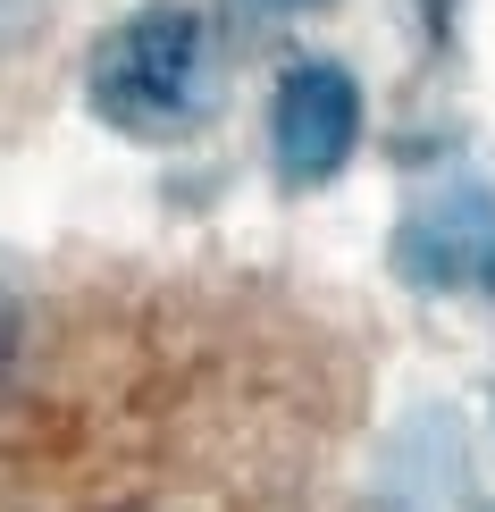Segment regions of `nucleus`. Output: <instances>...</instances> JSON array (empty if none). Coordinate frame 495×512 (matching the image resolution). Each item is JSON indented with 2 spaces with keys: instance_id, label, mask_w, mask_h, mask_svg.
I'll return each mask as SVG.
<instances>
[{
  "instance_id": "nucleus-1",
  "label": "nucleus",
  "mask_w": 495,
  "mask_h": 512,
  "mask_svg": "<svg viewBox=\"0 0 495 512\" xmlns=\"http://www.w3.org/2000/svg\"><path fill=\"white\" fill-rule=\"evenodd\" d=\"M84 101H93L101 126L143 143H177L210 118L219 101V51H210V26L177 0L160 9H135L126 26H110L93 42V68H84Z\"/></svg>"
},
{
  "instance_id": "nucleus-2",
  "label": "nucleus",
  "mask_w": 495,
  "mask_h": 512,
  "mask_svg": "<svg viewBox=\"0 0 495 512\" xmlns=\"http://www.w3.org/2000/svg\"><path fill=\"white\" fill-rule=\"evenodd\" d=\"M395 277L412 294H479V303H495V185L454 177L403 210Z\"/></svg>"
},
{
  "instance_id": "nucleus-3",
  "label": "nucleus",
  "mask_w": 495,
  "mask_h": 512,
  "mask_svg": "<svg viewBox=\"0 0 495 512\" xmlns=\"http://www.w3.org/2000/svg\"><path fill=\"white\" fill-rule=\"evenodd\" d=\"M269 152L286 185H328L344 177V160L361 152V84L336 59H303L277 76L269 101Z\"/></svg>"
},
{
  "instance_id": "nucleus-4",
  "label": "nucleus",
  "mask_w": 495,
  "mask_h": 512,
  "mask_svg": "<svg viewBox=\"0 0 495 512\" xmlns=\"http://www.w3.org/2000/svg\"><path fill=\"white\" fill-rule=\"evenodd\" d=\"M42 26H51V0H0V68H9Z\"/></svg>"
},
{
  "instance_id": "nucleus-5",
  "label": "nucleus",
  "mask_w": 495,
  "mask_h": 512,
  "mask_svg": "<svg viewBox=\"0 0 495 512\" xmlns=\"http://www.w3.org/2000/svg\"><path fill=\"white\" fill-rule=\"evenodd\" d=\"M311 9H328V0H227L235 26H286V17H311Z\"/></svg>"
},
{
  "instance_id": "nucleus-6",
  "label": "nucleus",
  "mask_w": 495,
  "mask_h": 512,
  "mask_svg": "<svg viewBox=\"0 0 495 512\" xmlns=\"http://www.w3.org/2000/svg\"><path fill=\"white\" fill-rule=\"evenodd\" d=\"M487 512H495V504H487Z\"/></svg>"
}]
</instances>
